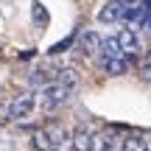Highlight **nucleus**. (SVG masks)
Listing matches in <instances>:
<instances>
[{
  "label": "nucleus",
  "instance_id": "2eb2a0df",
  "mask_svg": "<svg viewBox=\"0 0 151 151\" xmlns=\"http://www.w3.org/2000/svg\"><path fill=\"white\" fill-rule=\"evenodd\" d=\"M140 78L143 81H151V50L143 56V62H140Z\"/></svg>",
  "mask_w": 151,
  "mask_h": 151
},
{
  "label": "nucleus",
  "instance_id": "f257e3e1",
  "mask_svg": "<svg viewBox=\"0 0 151 151\" xmlns=\"http://www.w3.org/2000/svg\"><path fill=\"white\" fill-rule=\"evenodd\" d=\"M70 95H73V92L65 90V87L48 84V87H42V90L37 92V109H39V112H53V109L65 106V104L70 101Z\"/></svg>",
  "mask_w": 151,
  "mask_h": 151
},
{
  "label": "nucleus",
  "instance_id": "6e6552de",
  "mask_svg": "<svg viewBox=\"0 0 151 151\" xmlns=\"http://www.w3.org/2000/svg\"><path fill=\"white\" fill-rule=\"evenodd\" d=\"M115 148H118V140H115L112 132H98V134H92L90 151H115Z\"/></svg>",
  "mask_w": 151,
  "mask_h": 151
},
{
  "label": "nucleus",
  "instance_id": "9b49d317",
  "mask_svg": "<svg viewBox=\"0 0 151 151\" xmlns=\"http://www.w3.org/2000/svg\"><path fill=\"white\" fill-rule=\"evenodd\" d=\"M98 56H101V62H104V59H115V56H120V48H118V42H115V37H106V39H101Z\"/></svg>",
  "mask_w": 151,
  "mask_h": 151
},
{
  "label": "nucleus",
  "instance_id": "1a4fd4ad",
  "mask_svg": "<svg viewBox=\"0 0 151 151\" xmlns=\"http://www.w3.org/2000/svg\"><path fill=\"white\" fill-rule=\"evenodd\" d=\"M70 140H73V151H90V146H92V132L87 129V126H78V129L70 134Z\"/></svg>",
  "mask_w": 151,
  "mask_h": 151
},
{
  "label": "nucleus",
  "instance_id": "39448f33",
  "mask_svg": "<svg viewBox=\"0 0 151 151\" xmlns=\"http://www.w3.org/2000/svg\"><path fill=\"white\" fill-rule=\"evenodd\" d=\"M132 67V59H126V56H115V59H104L101 62V70L109 73V76H126Z\"/></svg>",
  "mask_w": 151,
  "mask_h": 151
},
{
  "label": "nucleus",
  "instance_id": "a211bd4d",
  "mask_svg": "<svg viewBox=\"0 0 151 151\" xmlns=\"http://www.w3.org/2000/svg\"><path fill=\"white\" fill-rule=\"evenodd\" d=\"M140 3H143V9H148V11H151V0H140Z\"/></svg>",
  "mask_w": 151,
  "mask_h": 151
},
{
  "label": "nucleus",
  "instance_id": "4468645a",
  "mask_svg": "<svg viewBox=\"0 0 151 151\" xmlns=\"http://www.w3.org/2000/svg\"><path fill=\"white\" fill-rule=\"evenodd\" d=\"M143 14H146V9H143V6H137V9H126V11H123V20L129 22V28H132V22H140Z\"/></svg>",
  "mask_w": 151,
  "mask_h": 151
},
{
  "label": "nucleus",
  "instance_id": "423d86ee",
  "mask_svg": "<svg viewBox=\"0 0 151 151\" xmlns=\"http://www.w3.org/2000/svg\"><path fill=\"white\" fill-rule=\"evenodd\" d=\"M120 20H123V9L118 3H104L98 9V22H104V25H112V22H120Z\"/></svg>",
  "mask_w": 151,
  "mask_h": 151
},
{
  "label": "nucleus",
  "instance_id": "6ab92c4d",
  "mask_svg": "<svg viewBox=\"0 0 151 151\" xmlns=\"http://www.w3.org/2000/svg\"><path fill=\"white\" fill-rule=\"evenodd\" d=\"M106 3H118V0H106Z\"/></svg>",
  "mask_w": 151,
  "mask_h": 151
},
{
  "label": "nucleus",
  "instance_id": "f03ea898",
  "mask_svg": "<svg viewBox=\"0 0 151 151\" xmlns=\"http://www.w3.org/2000/svg\"><path fill=\"white\" fill-rule=\"evenodd\" d=\"M9 118L11 120H25L28 115H34L37 112V92L34 90H28V92H20L17 98H11V104H9Z\"/></svg>",
  "mask_w": 151,
  "mask_h": 151
},
{
  "label": "nucleus",
  "instance_id": "f3484780",
  "mask_svg": "<svg viewBox=\"0 0 151 151\" xmlns=\"http://www.w3.org/2000/svg\"><path fill=\"white\" fill-rule=\"evenodd\" d=\"M140 22H143V31L151 37V11H146V14H143V20H140Z\"/></svg>",
  "mask_w": 151,
  "mask_h": 151
},
{
  "label": "nucleus",
  "instance_id": "f8f14e48",
  "mask_svg": "<svg viewBox=\"0 0 151 151\" xmlns=\"http://www.w3.org/2000/svg\"><path fill=\"white\" fill-rule=\"evenodd\" d=\"M123 151H151V146H148L146 137H140V134H129V137L123 140Z\"/></svg>",
  "mask_w": 151,
  "mask_h": 151
},
{
  "label": "nucleus",
  "instance_id": "dca6fc26",
  "mask_svg": "<svg viewBox=\"0 0 151 151\" xmlns=\"http://www.w3.org/2000/svg\"><path fill=\"white\" fill-rule=\"evenodd\" d=\"M70 45H73V39H62L59 45H53V48H50V53H59V50H67Z\"/></svg>",
  "mask_w": 151,
  "mask_h": 151
},
{
  "label": "nucleus",
  "instance_id": "9d476101",
  "mask_svg": "<svg viewBox=\"0 0 151 151\" xmlns=\"http://www.w3.org/2000/svg\"><path fill=\"white\" fill-rule=\"evenodd\" d=\"M48 20H50L48 9H45L39 0H34V3H31V22H34L37 28H45V25H48Z\"/></svg>",
  "mask_w": 151,
  "mask_h": 151
},
{
  "label": "nucleus",
  "instance_id": "7ed1b4c3",
  "mask_svg": "<svg viewBox=\"0 0 151 151\" xmlns=\"http://www.w3.org/2000/svg\"><path fill=\"white\" fill-rule=\"evenodd\" d=\"M115 42H118V48H120V56H126V59H134L137 53H140V34L137 31H132V28H123V31L115 37Z\"/></svg>",
  "mask_w": 151,
  "mask_h": 151
},
{
  "label": "nucleus",
  "instance_id": "ddd939ff",
  "mask_svg": "<svg viewBox=\"0 0 151 151\" xmlns=\"http://www.w3.org/2000/svg\"><path fill=\"white\" fill-rule=\"evenodd\" d=\"M31 148L34 151H53V143H50L48 132H34L31 134Z\"/></svg>",
  "mask_w": 151,
  "mask_h": 151
},
{
  "label": "nucleus",
  "instance_id": "20e7f679",
  "mask_svg": "<svg viewBox=\"0 0 151 151\" xmlns=\"http://www.w3.org/2000/svg\"><path fill=\"white\" fill-rule=\"evenodd\" d=\"M98 48H101V37L95 31H81L78 34V50L81 56H98Z\"/></svg>",
  "mask_w": 151,
  "mask_h": 151
},
{
  "label": "nucleus",
  "instance_id": "0eeeda50",
  "mask_svg": "<svg viewBox=\"0 0 151 151\" xmlns=\"http://www.w3.org/2000/svg\"><path fill=\"white\" fill-rule=\"evenodd\" d=\"M56 76H59V67H53V65H48V67H37V70L31 73V84H42V87H48V84H53L56 81Z\"/></svg>",
  "mask_w": 151,
  "mask_h": 151
}]
</instances>
